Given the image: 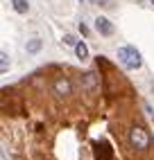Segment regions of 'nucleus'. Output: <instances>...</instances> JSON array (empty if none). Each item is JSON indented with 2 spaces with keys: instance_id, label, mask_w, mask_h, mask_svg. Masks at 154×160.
<instances>
[{
  "instance_id": "obj_1",
  "label": "nucleus",
  "mask_w": 154,
  "mask_h": 160,
  "mask_svg": "<svg viewBox=\"0 0 154 160\" xmlns=\"http://www.w3.org/2000/svg\"><path fill=\"white\" fill-rule=\"evenodd\" d=\"M118 59H120V63H123L127 70H136V68H140V63H143L140 52L136 48H131V45L118 48Z\"/></svg>"
},
{
  "instance_id": "obj_2",
  "label": "nucleus",
  "mask_w": 154,
  "mask_h": 160,
  "mask_svg": "<svg viewBox=\"0 0 154 160\" xmlns=\"http://www.w3.org/2000/svg\"><path fill=\"white\" fill-rule=\"evenodd\" d=\"M150 133L143 129V126H131L129 129V144L136 149V151H145L150 149Z\"/></svg>"
},
{
  "instance_id": "obj_3",
  "label": "nucleus",
  "mask_w": 154,
  "mask_h": 160,
  "mask_svg": "<svg viewBox=\"0 0 154 160\" xmlns=\"http://www.w3.org/2000/svg\"><path fill=\"white\" fill-rule=\"evenodd\" d=\"M52 90H54V95H59V97H66V95L73 92V86L66 77H57L54 83H52Z\"/></svg>"
},
{
  "instance_id": "obj_4",
  "label": "nucleus",
  "mask_w": 154,
  "mask_h": 160,
  "mask_svg": "<svg viewBox=\"0 0 154 160\" xmlns=\"http://www.w3.org/2000/svg\"><path fill=\"white\" fill-rule=\"evenodd\" d=\"M95 29L100 32L102 36H111V34H113V25L109 23L107 18H102V16H100V18H95Z\"/></svg>"
},
{
  "instance_id": "obj_5",
  "label": "nucleus",
  "mask_w": 154,
  "mask_h": 160,
  "mask_svg": "<svg viewBox=\"0 0 154 160\" xmlns=\"http://www.w3.org/2000/svg\"><path fill=\"white\" fill-rule=\"evenodd\" d=\"M111 158V149H109L107 142L102 144H95V160H109Z\"/></svg>"
},
{
  "instance_id": "obj_6",
  "label": "nucleus",
  "mask_w": 154,
  "mask_h": 160,
  "mask_svg": "<svg viewBox=\"0 0 154 160\" xmlns=\"http://www.w3.org/2000/svg\"><path fill=\"white\" fill-rule=\"evenodd\" d=\"M75 54H77V59H89V48H86V43L84 41H77V45H75Z\"/></svg>"
},
{
  "instance_id": "obj_7",
  "label": "nucleus",
  "mask_w": 154,
  "mask_h": 160,
  "mask_svg": "<svg viewBox=\"0 0 154 160\" xmlns=\"http://www.w3.org/2000/svg\"><path fill=\"white\" fill-rule=\"evenodd\" d=\"M12 2H14V9H16L18 14H27V9H30L27 0H12Z\"/></svg>"
},
{
  "instance_id": "obj_8",
  "label": "nucleus",
  "mask_w": 154,
  "mask_h": 160,
  "mask_svg": "<svg viewBox=\"0 0 154 160\" xmlns=\"http://www.w3.org/2000/svg\"><path fill=\"white\" fill-rule=\"evenodd\" d=\"M84 86H86V90L95 88V72H86L84 74Z\"/></svg>"
},
{
  "instance_id": "obj_9",
  "label": "nucleus",
  "mask_w": 154,
  "mask_h": 160,
  "mask_svg": "<svg viewBox=\"0 0 154 160\" xmlns=\"http://www.w3.org/2000/svg\"><path fill=\"white\" fill-rule=\"evenodd\" d=\"M9 70V57L7 52H0V72H7Z\"/></svg>"
},
{
  "instance_id": "obj_10",
  "label": "nucleus",
  "mask_w": 154,
  "mask_h": 160,
  "mask_svg": "<svg viewBox=\"0 0 154 160\" xmlns=\"http://www.w3.org/2000/svg\"><path fill=\"white\" fill-rule=\"evenodd\" d=\"M39 50H41V41L39 38H34V41H30V43H27V52L34 54V52H39Z\"/></svg>"
},
{
  "instance_id": "obj_11",
  "label": "nucleus",
  "mask_w": 154,
  "mask_h": 160,
  "mask_svg": "<svg viewBox=\"0 0 154 160\" xmlns=\"http://www.w3.org/2000/svg\"><path fill=\"white\" fill-rule=\"evenodd\" d=\"M63 43H66V45H73V48H75V45H77V41H75V36H73V34H66V36H63Z\"/></svg>"
},
{
  "instance_id": "obj_12",
  "label": "nucleus",
  "mask_w": 154,
  "mask_h": 160,
  "mask_svg": "<svg viewBox=\"0 0 154 160\" xmlns=\"http://www.w3.org/2000/svg\"><path fill=\"white\" fill-rule=\"evenodd\" d=\"M95 2H102V7H109V5H111V0H95Z\"/></svg>"
},
{
  "instance_id": "obj_13",
  "label": "nucleus",
  "mask_w": 154,
  "mask_h": 160,
  "mask_svg": "<svg viewBox=\"0 0 154 160\" xmlns=\"http://www.w3.org/2000/svg\"><path fill=\"white\" fill-rule=\"evenodd\" d=\"M150 2H152V5H154V0H150Z\"/></svg>"
}]
</instances>
